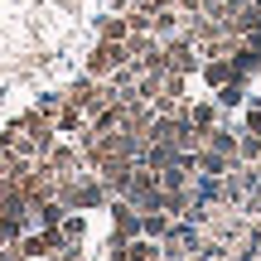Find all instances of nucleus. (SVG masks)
I'll return each instance as SVG.
<instances>
[{"label": "nucleus", "mask_w": 261, "mask_h": 261, "mask_svg": "<svg viewBox=\"0 0 261 261\" xmlns=\"http://www.w3.org/2000/svg\"><path fill=\"white\" fill-rule=\"evenodd\" d=\"M126 63H130V54H126L121 39H102V44L92 48V58H87V73L92 77H112L116 68H126Z\"/></svg>", "instance_id": "obj_1"}, {"label": "nucleus", "mask_w": 261, "mask_h": 261, "mask_svg": "<svg viewBox=\"0 0 261 261\" xmlns=\"http://www.w3.org/2000/svg\"><path fill=\"white\" fill-rule=\"evenodd\" d=\"M256 5H261V0H256Z\"/></svg>", "instance_id": "obj_13"}, {"label": "nucleus", "mask_w": 261, "mask_h": 261, "mask_svg": "<svg viewBox=\"0 0 261 261\" xmlns=\"http://www.w3.org/2000/svg\"><path fill=\"white\" fill-rule=\"evenodd\" d=\"M247 130H256V136H261V107H256L252 116H247Z\"/></svg>", "instance_id": "obj_12"}, {"label": "nucleus", "mask_w": 261, "mask_h": 261, "mask_svg": "<svg viewBox=\"0 0 261 261\" xmlns=\"http://www.w3.org/2000/svg\"><path fill=\"white\" fill-rule=\"evenodd\" d=\"M198 58H194V39L189 34H174L165 44V73H194Z\"/></svg>", "instance_id": "obj_2"}, {"label": "nucleus", "mask_w": 261, "mask_h": 261, "mask_svg": "<svg viewBox=\"0 0 261 261\" xmlns=\"http://www.w3.org/2000/svg\"><path fill=\"white\" fill-rule=\"evenodd\" d=\"M218 102H223V107H237V102H242V77H232V83L218 92Z\"/></svg>", "instance_id": "obj_9"}, {"label": "nucleus", "mask_w": 261, "mask_h": 261, "mask_svg": "<svg viewBox=\"0 0 261 261\" xmlns=\"http://www.w3.org/2000/svg\"><path fill=\"white\" fill-rule=\"evenodd\" d=\"M169 227H174V223H169V218L160 213V208H155V213H145V218H140V232H150V237H165Z\"/></svg>", "instance_id": "obj_8"}, {"label": "nucleus", "mask_w": 261, "mask_h": 261, "mask_svg": "<svg viewBox=\"0 0 261 261\" xmlns=\"http://www.w3.org/2000/svg\"><path fill=\"white\" fill-rule=\"evenodd\" d=\"M34 213H39V223H44V227H58L63 208H58V203H44V208H34Z\"/></svg>", "instance_id": "obj_10"}, {"label": "nucleus", "mask_w": 261, "mask_h": 261, "mask_svg": "<svg viewBox=\"0 0 261 261\" xmlns=\"http://www.w3.org/2000/svg\"><path fill=\"white\" fill-rule=\"evenodd\" d=\"M237 160H247V165H261V136H256V130H242V145H237Z\"/></svg>", "instance_id": "obj_7"}, {"label": "nucleus", "mask_w": 261, "mask_h": 261, "mask_svg": "<svg viewBox=\"0 0 261 261\" xmlns=\"http://www.w3.org/2000/svg\"><path fill=\"white\" fill-rule=\"evenodd\" d=\"M189 121H194V126L208 136V130L218 126V107H213V102H198V107H189Z\"/></svg>", "instance_id": "obj_6"}, {"label": "nucleus", "mask_w": 261, "mask_h": 261, "mask_svg": "<svg viewBox=\"0 0 261 261\" xmlns=\"http://www.w3.org/2000/svg\"><path fill=\"white\" fill-rule=\"evenodd\" d=\"M203 140H208V145H213V150H218V155H227V160H237V145H242V140H237V136H232V130H218V126H213V130H208V136H203Z\"/></svg>", "instance_id": "obj_4"}, {"label": "nucleus", "mask_w": 261, "mask_h": 261, "mask_svg": "<svg viewBox=\"0 0 261 261\" xmlns=\"http://www.w3.org/2000/svg\"><path fill=\"white\" fill-rule=\"evenodd\" d=\"M63 237H83V218H68V223H63Z\"/></svg>", "instance_id": "obj_11"}, {"label": "nucleus", "mask_w": 261, "mask_h": 261, "mask_svg": "<svg viewBox=\"0 0 261 261\" xmlns=\"http://www.w3.org/2000/svg\"><path fill=\"white\" fill-rule=\"evenodd\" d=\"M203 77H208L213 87H227V83L237 77V68H232V58H208V63H203Z\"/></svg>", "instance_id": "obj_3"}, {"label": "nucleus", "mask_w": 261, "mask_h": 261, "mask_svg": "<svg viewBox=\"0 0 261 261\" xmlns=\"http://www.w3.org/2000/svg\"><path fill=\"white\" fill-rule=\"evenodd\" d=\"M136 232H140L136 208H130V203H116V242H121V237H136Z\"/></svg>", "instance_id": "obj_5"}]
</instances>
